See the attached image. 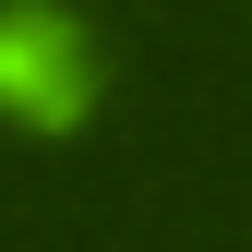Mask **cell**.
Segmentation results:
<instances>
[{"label": "cell", "instance_id": "obj_1", "mask_svg": "<svg viewBox=\"0 0 252 252\" xmlns=\"http://www.w3.org/2000/svg\"><path fill=\"white\" fill-rule=\"evenodd\" d=\"M84 84H96V36H84L60 0H0V108L72 120Z\"/></svg>", "mask_w": 252, "mask_h": 252}]
</instances>
